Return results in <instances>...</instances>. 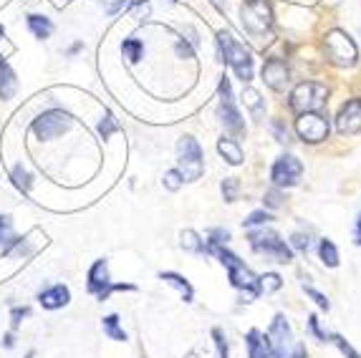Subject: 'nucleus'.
<instances>
[{
  "label": "nucleus",
  "instance_id": "nucleus-1",
  "mask_svg": "<svg viewBox=\"0 0 361 358\" xmlns=\"http://www.w3.org/2000/svg\"><path fill=\"white\" fill-rule=\"evenodd\" d=\"M212 255L220 257V263L228 268L230 283H233V288L243 290V298H245V303H253V300L260 295L258 278L253 275V270L247 268V265L243 263V260L235 255V252L225 250V247H215V252H212Z\"/></svg>",
  "mask_w": 361,
  "mask_h": 358
},
{
  "label": "nucleus",
  "instance_id": "nucleus-2",
  "mask_svg": "<svg viewBox=\"0 0 361 358\" xmlns=\"http://www.w3.org/2000/svg\"><path fill=\"white\" fill-rule=\"evenodd\" d=\"M217 46L223 51V61H228L230 68H233L235 76L240 78L243 84L253 81V54H250L243 43L235 41L233 33L220 30V33H217Z\"/></svg>",
  "mask_w": 361,
  "mask_h": 358
},
{
  "label": "nucleus",
  "instance_id": "nucleus-3",
  "mask_svg": "<svg viewBox=\"0 0 361 358\" xmlns=\"http://www.w3.org/2000/svg\"><path fill=\"white\" fill-rule=\"evenodd\" d=\"M247 242H250V247H253L255 252L273 257L276 263L286 265L293 260V250L286 245V240L281 237L276 230H271V227L263 225L260 230H250V233H247Z\"/></svg>",
  "mask_w": 361,
  "mask_h": 358
},
{
  "label": "nucleus",
  "instance_id": "nucleus-4",
  "mask_svg": "<svg viewBox=\"0 0 361 358\" xmlns=\"http://www.w3.org/2000/svg\"><path fill=\"white\" fill-rule=\"evenodd\" d=\"M177 172L182 174L185 182H197L205 172V161H202V149L195 137L185 134L177 142Z\"/></svg>",
  "mask_w": 361,
  "mask_h": 358
},
{
  "label": "nucleus",
  "instance_id": "nucleus-5",
  "mask_svg": "<svg viewBox=\"0 0 361 358\" xmlns=\"http://www.w3.org/2000/svg\"><path fill=\"white\" fill-rule=\"evenodd\" d=\"M326 96L329 89L324 84H316V81H303L290 91V109H293L298 116L301 113H321V109L326 106Z\"/></svg>",
  "mask_w": 361,
  "mask_h": 358
},
{
  "label": "nucleus",
  "instance_id": "nucleus-6",
  "mask_svg": "<svg viewBox=\"0 0 361 358\" xmlns=\"http://www.w3.org/2000/svg\"><path fill=\"white\" fill-rule=\"evenodd\" d=\"M73 119L71 113L63 111V109H49V111L38 113L33 124H30V132L36 134V139L41 142H51V139H59L61 134H66L71 129Z\"/></svg>",
  "mask_w": 361,
  "mask_h": 358
},
{
  "label": "nucleus",
  "instance_id": "nucleus-7",
  "mask_svg": "<svg viewBox=\"0 0 361 358\" xmlns=\"http://www.w3.org/2000/svg\"><path fill=\"white\" fill-rule=\"evenodd\" d=\"M240 20L243 28L250 36H265L273 25V8L268 0H247L240 8Z\"/></svg>",
  "mask_w": 361,
  "mask_h": 358
},
{
  "label": "nucleus",
  "instance_id": "nucleus-8",
  "mask_svg": "<svg viewBox=\"0 0 361 358\" xmlns=\"http://www.w3.org/2000/svg\"><path fill=\"white\" fill-rule=\"evenodd\" d=\"M326 56H329L331 63H336V66L349 68V66H354L356 58H359V48L351 41V36H346L343 30L336 28L326 33Z\"/></svg>",
  "mask_w": 361,
  "mask_h": 358
},
{
  "label": "nucleus",
  "instance_id": "nucleus-9",
  "mask_svg": "<svg viewBox=\"0 0 361 358\" xmlns=\"http://www.w3.org/2000/svg\"><path fill=\"white\" fill-rule=\"evenodd\" d=\"M220 106H217V116H220V121H223V126L228 129L230 134H235V137H240V134H245V121H243L240 111H238V106H235V99H233V89H230V78L223 76L220 78Z\"/></svg>",
  "mask_w": 361,
  "mask_h": 358
},
{
  "label": "nucleus",
  "instance_id": "nucleus-10",
  "mask_svg": "<svg viewBox=\"0 0 361 358\" xmlns=\"http://www.w3.org/2000/svg\"><path fill=\"white\" fill-rule=\"evenodd\" d=\"M268 346H271V358H290V343H293V331H290L288 321H286L283 313H278L271 323V331L265 335Z\"/></svg>",
  "mask_w": 361,
  "mask_h": 358
},
{
  "label": "nucleus",
  "instance_id": "nucleus-11",
  "mask_svg": "<svg viewBox=\"0 0 361 358\" xmlns=\"http://www.w3.org/2000/svg\"><path fill=\"white\" fill-rule=\"evenodd\" d=\"M301 174H303V164L295 159L293 154H281L271 169V179L278 190H281V187H295L298 179H301Z\"/></svg>",
  "mask_w": 361,
  "mask_h": 358
},
{
  "label": "nucleus",
  "instance_id": "nucleus-12",
  "mask_svg": "<svg viewBox=\"0 0 361 358\" xmlns=\"http://www.w3.org/2000/svg\"><path fill=\"white\" fill-rule=\"evenodd\" d=\"M295 132L303 142L308 144H319L324 139H329V121L321 113H301L295 119Z\"/></svg>",
  "mask_w": 361,
  "mask_h": 358
},
{
  "label": "nucleus",
  "instance_id": "nucleus-13",
  "mask_svg": "<svg viewBox=\"0 0 361 358\" xmlns=\"http://www.w3.org/2000/svg\"><path fill=\"white\" fill-rule=\"evenodd\" d=\"M86 288H89L91 295H97L99 300H106L109 292L114 290V285H111V278H109V263H106V257L97 260V263H94L89 268V283H86Z\"/></svg>",
  "mask_w": 361,
  "mask_h": 358
},
{
  "label": "nucleus",
  "instance_id": "nucleus-14",
  "mask_svg": "<svg viewBox=\"0 0 361 358\" xmlns=\"http://www.w3.org/2000/svg\"><path fill=\"white\" fill-rule=\"evenodd\" d=\"M338 134H359L361 132V99H351L341 106L336 116Z\"/></svg>",
  "mask_w": 361,
  "mask_h": 358
},
{
  "label": "nucleus",
  "instance_id": "nucleus-15",
  "mask_svg": "<svg viewBox=\"0 0 361 358\" xmlns=\"http://www.w3.org/2000/svg\"><path fill=\"white\" fill-rule=\"evenodd\" d=\"M263 81L271 86L273 91H283L290 81V71L286 66V61L281 58H268L263 66Z\"/></svg>",
  "mask_w": 361,
  "mask_h": 358
},
{
  "label": "nucleus",
  "instance_id": "nucleus-16",
  "mask_svg": "<svg viewBox=\"0 0 361 358\" xmlns=\"http://www.w3.org/2000/svg\"><path fill=\"white\" fill-rule=\"evenodd\" d=\"M38 303L46 308V311H59V308H66L71 303V290L66 285H51L46 290L38 292Z\"/></svg>",
  "mask_w": 361,
  "mask_h": 358
},
{
  "label": "nucleus",
  "instance_id": "nucleus-17",
  "mask_svg": "<svg viewBox=\"0 0 361 358\" xmlns=\"http://www.w3.org/2000/svg\"><path fill=\"white\" fill-rule=\"evenodd\" d=\"M18 91V78L8 63H0V99L3 101H11L13 96Z\"/></svg>",
  "mask_w": 361,
  "mask_h": 358
},
{
  "label": "nucleus",
  "instance_id": "nucleus-18",
  "mask_svg": "<svg viewBox=\"0 0 361 358\" xmlns=\"http://www.w3.org/2000/svg\"><path fill=\"white\" fill-rule=\"evenodd\" d=\"M245 343H247V358H271V346H268V340H265L255 328L247 331Z\"/></svg>",
  "mask_w": 361,
  "mask_h": 358
},
{
  "label": "nucleus",
  "instance_id": "nucleus-19",
  "mask_svg": "<svg viewBox=\"0 0 361 358\" xmlns=\"http://www.w3.org/2000/svg\"><path fill=\"white\" fill-rule=\"evenodd\" d=\"M25 23H28V30L38 38V41H46V38H51V33H54V23H51V18L38 16V13H30Z\"/></svg>",
  "mask_w": 361,
  "mask_h": 358
},
{
  "label": "nucleus",
  "instance_id": "nucleus-20",
  "mask_svg": "<svg viewBox=\"0 0 361 358\" xmlns=\"http://www.w3.org/2000/svg\"><path fill=\"white\" fill-rule=\"evenodd\" d=\"M217 152H220V154L225 156V161H228V164H233V167L243 164V149H240V144L235 142V139L223 137L220 142H217Z\"/></svg>",
  "mask_w": 361,
  "mask_h": 358
},
{
  "label": "nucleus",
  "instance_id": "nucleus-21",
  "mask_svg": "<svg viewBox=\"0 0 361 358\" xmlns=\"http://www.w3.org/2000/svg\"><path fill=\"white\" fill-rule=\"evenodd\" d=\"M159 280H164V283H169L172 288H177L185 303H192L195 290H192V285H190V283L182 278V275H177V273H159Z\"/></svg>",
  "mask_w": 361,
  "mask_h": 358
},
{
  "label": "nucleus",
  "instance_id": "nucleus-22",
  "mask_svg": "<svg viewBox=\"0 0 361 358\" xmlns=\"http://www.w3.org/2000/svg\"><path fill=\"white\" fill-rule=\"evenodd\" d=\"M121 56H124L129 63H139V61L145 58V43L139 41V38H124V43H121Z\"/></svg>",
  "mask_w": 361,
  "mask_h": 358
},
{
  "label": "nucleus",
  "instance_id": "nucleus-23",
  "mask_svg": "<svg viewBox=\"0 0 361 358\" xmlns=\"http://www.w3.org/2000/svg\"><path fill=\"white\" fill-rule=\"evenodd\" d=\"M180 245H182V250L195 252V255H202V252H205V240H200V235L195 233V230H182Z\"/></svg>",
  "mask_w": 361,
  "mask_h": 358
},
{
  "label": "nucleus",
  "instance_id": "nucleus-24",
  "mask_svg": "<svg viewBox=\"0 0 361 358\" xmlns=\"http://www.w3.org/2000/svg\"><path fill=\"white\" fill-rule=\"evenodd\" d=\"M11 179H13V185L18 187V190L23 192V195H28L30 187H33V174H30L28 169L23 167V164H16V167H13Z\"/></svg>",
  "mask_w": 361,
  "mask_h": 358
},
{
  "label": "nucleus",
  "instance_id": "nucleus-25",
  "mask_svg": "<svg viewBox=\"0 0 361 358\" xmlns=\"http://www.w3.org/2000/svg\"><path fill=\"white\" fill-rule=\"evenodd\" d=\"M102 328H104V333H106L111 340H121V343L127 340V333H124V331L119 328V316H116V313H111V316L104 318V321H102Z\"/></svg>",
  "mask_w": 361,
  "mask_h": 358
},
{
  "label": "nucleus",
  "instance_id": "nucleus-26",
  "mask_svg": "<svg viewBox=\"0 0 361 358\" xmlns=\"http://www.w3.org/2000/svg\"><path fill=\"white\" fill-rule=\"evenodd\" d=\"M319 255H321V263H324L326 268H336V265H338V250H336V245H334L331 240H321Z\"/></svg>",
  "mask_w": 361,
  "mask_h": 358
},
{
  "label": "nucleus",
  "instance_id": "nucleus-27",
  "mask_svg": "<svg viewBox=\"0 0 361 358\" xmlns=\"http://www.w3.org/2000/svg\"><path fill=\"white\" fill-rule=\"evenodd\" d=\"M243 101H245V106L250 109V111L255 113V116H260L263 113V109H265V104H263V99H260V94L255 89H243Z\"/></svg>",
  "mask_w": 361,
  "mask_h": 358
},
{
  "label": "nucleus",
  "instance_id": "nucleus-28",
  "mask_svg": "<svg viewBox=\"0 0 361 358\" xmlns=\"http://www.w3.org/2000/svg\"><path fill=\"white\" fill-rule=\"evenodd\" d=\"M281 285H283V280H281V275L278 273H265L258 278L260 292H276V290H281Z\"/></svg>",
  "mask_w": 361,
  "mask_h": 358
},
{
  "label": "nucleus",
  "instance_id": "nucleus-29",
  "mask_svg": "<svg viewBox=\"0 0 361 358\" xmlns=\"http://www.w3.org/2000/svg\"><path fill=\"white\" fill-rule=\"evenodd\" d=\"M13 240H16V233H13V217L0 215V247H8Z\"/></svg>",
  "mask_w": 361,
  "mask_h": 358
},
{
  "label": "nucleus",
  "instance_id": "nucleus-30",
  "mask_svg": "<svg viewBox=\"0 0 361 358\" xmlns=\"http://www.w3.org/2000/svg\"><path fill=\"white\" fill-rule=\"evenodd\" d=\"M273 217H271V212H265V209H255V212H250L247 215V220L243 222V225L247 227V230H253V227H263V225H268Z\"/></svg>",
  "mask_w": 361,
  "mask_h": 358
},
{
  "label": "nucleus",
  "instance_id": "nucleus-31",
  "mask_svg": "<svg viewBox=\"0 0 361 358\" xmlns=\"http://www.w3.org/2000/svg\"><path fill=\"white\" fill-rule=\"evenodd\" d=\"M220 190H223L225 202H235V199H238V190H240V182H238L235 177H228V179H223Z\"/></svg>",
  "mask_w": 361,
  "mask_h": 358
},
{
  "label": "nucleus",
  "instance_id": "nucleus-32",
  "mask_svg": "<svg viewBox=\"0 0 361 358\" xmlns=\"http://www.w3.org/2000/svg\"><path fill=\"white\" fill-rule=\"evenodd\" d=\"M114 132H116V119H114V113L106 111V116H104V119L99 121V137H102V139H109Z\"/></svg>",
  "mask_w": 361,
  "mask_h": 358
},
{
  "label": "nucleus",
  "instance_id": "nucleus-33",
  "mask_svg": "<svg viewBox=\"0 0 361 358\" xmlns=\"http://www.w3.org/2000/svg\"><path fill=\"white\" fill-rule=\"evenodd\" d=\"M162 182H164V187H167L169 192H177L182 187V182H185V179H182V174L177 172V169H169V172L164 174Z\"/></svg>",
  "mask_w": 361,
  "mask_h": 358
},
{
  "label": "nucleus",
  "instance_id": "nucleus-34",
  "mask_svg": "<svg viewBox=\"0 0 361 358\" xmlns=\"http://www.w3.org/2000/svg\"><path fill=\"white\" fill-rule=\"evenodd\" d=\"M290 247H293V250H298V252H308V250H311V237H308V235H303V233H295L293 237H290Z\"/></svg>",
  "mask_w": 361,
  "mask_h": 358
},
{
  "label": "nucleus",
  "instance_id": "nucleus-35",
  "mask_svg": "<svg viewBox=\"0 0 361 358\" xmlns=\"http://www.w3.org/2000/svg\"><path fill=\"white\" fill-rule=\"evenodd\" d=\"M303 290H306V295H311V298L316 300V305H319V308H324V311H329V308H331V303H329V298H326L324 292L316 290V288L303 285Z\"/></svg>",
  "mask_w": 361,
  "mask_h": 358
},
{
  "label": "nucleus",
  "instance_id": "nucleus-36",
  "mask_svg": "<svg viewBox=\"0 0 361 358\" xmlns=\"http://www.w3.org/2000/svg\"><path fill=\"white\" fill-rule=\"evenodd\" d=\"M212 338H215L217 358H228V343H225V335L220 328H212Z\"/></svg>",
  "mask_w": 361,
  "mask_h": 358
},
{
  "label": "nucleus",
  "instance_id": "nucleus-37",
  "mask_svg": "<svg viewBox=\"0 0 361 358\" xmlns=\"http://www.w3.org/2000/svg\"><path fill=\"white\" fill-rule=\"evenodd\" d=\"M30 316V308L28 305H18V308H13L11 311V326L13 328H18L20 323H23V318Z\"/></svg>",
  "mask_w": 361,
  "mask_h": 358
},
{
  "label": "nucleus",
  "instance_id": "nucleus-38",
  "mask_svg": "<svg viewBox=\"0 0 361 358\" xmlns=\"http://www.w3.org/2000/svg\"><path fill=\"white\" fill-rule=\"evenodd\" d=\"M331 343H336V346L341 348V353H343V356H346V358H361L359 353H356L354 348H351L349 343H346V340L341 338V335H331Z\"/></svg>",
  "mask_w": 361,
  "mask_h": 358
},
{
  "label": "nucleus",
  "instance_id": "nucleus-39",
  "mask_svg": "<svg viewBox=\"0 0 361 358\" xmlns=\"http://www.w3.org/2000/svg\"><path fill=\"white\" fill-rule=\"evenodd\" d=\"M263 202L268 204L271 209H276V207H281V204H283V195H281V192H278V187H276V190L265 192V199H263Z\"/></svg>",
  "mask_w": 361,
  "mask_h": 358
},
{
  "label": "nucleus",
  "instance_id": "nucleus-40",
  "mask_svg": "<svg viewBox=\"0 0 361 358\" xmlns=\"http://www.w3.org/2000/svg\"><path fill=\"white\" fill-rule=\"evenodd\" d=\"M308 326H311L313 335H316V338H319V340H329V338H331V335H329V333H324V331L319 328V318H316V316H311V318H308Z\"/></svg>",
  "mask_w": 361,
  "mask_h": 358
},
{
  "label": "nucleus",
  "instance_id": "nucleus-41",
  "mask_svg": "<svg viewBox=\"0 0 361 358\" xmlns=\"http://www.w3.org/2000/svg\"><path fill=\"white\" fill-rule=\"evenodd\" d=\"M129 6H132L129 0H114V3H109V6H106V13H109V16H116V13L124 11V8H129Z\"/></svg>",
  "mask_w": 361,
  "mask_h": 358
},
{
  "label": "nucleus",
  "instance_id": "nucleus-42",
  "mask_svg": "<svg viewBox=\"0 0 361 358\" xmlns=\"http://www.w3.org/2000/svg\"><path fill=\"white\" fill-rule=\"evenodd\" d=\"M177 56H180V58H192V56H195V48L187 46L185 38H182V41L177 43Z\"/></svg>",
  "mask_w": 361,
  "mask_h": 358
},
{
  "label": "nucleus",
  "instance_id": "nucleus-43",
  "mask_svg": "<svg viewBox=\"0 0 361 358\" xmlns=\"http://www.w3.org/2000/svg\"><path fill=\"white\" fill-rule=\"evenodd\" d=\"M273 132H276L278 142H288V132L283 129V124H281V121H273Z\"/></svg>",
  "mask_w": 361,
  "mask_h": 358
},
{
  "label": "nucleus",
  "instance_id": "nucleus-44",
  "mask_svg": "<svg viewBox=\"0 0 361 358\" xmlns=\"http://www.w3.org/2000/svg\"><path fill=\"white\" fill-rule=\"evenodd\" d=\"M354 242H356V245H361V212H359V217H356V227H354Z\"/></svg>",
  "mask_w": 361,
  "mask_h": 358
},
{
  "label": "nucleus",
  "instance_id": "nucleus-45",
  "mask_svg": "<svg viewBox=\"0 0 361 358\" xmlns=\"http://www.w3.org/2000/svg\"><path fill=\"white\" fill-rule=\"evenodd\" d=\"M3 346H6V348H16V335L6 333V338H3Z\"/></svg>",
  "mask_w": 361,
  "mask_h": 358
},
{
  "label": "nucleus",
  "instance_id": "nucleus-46",
  "mask_svg": "<svg viewBox=\"0 0 361 358\" xmlns=\"http://www.w3.org/2000/svg\"><path fill=\"white\" fill-rule=\"evenodd\" d=\"M81 48H84V43H81V41H76V43H73L71 48H68V56H76L78 51H81Z\"/></svg>",
  "mask_w": 361,
  "mask_h": 358
},
{
  "label": "nucleus",
  "instance_id": "nucleus-47",
  "mask_svg": "<svg viewBox=\"0 0 361 358\" xmlns=\"http://www.w3.org/2000/svg\"><path fill=\"white\" fill-rule=\"evenodd\" d=\"M212 6H217V8H220V11H223V8H225V6H223V0H212Z\"/></svg>",
  "mask_w": 361,
  "mask_h": 358
},
{
  "label": "nucleus",
  "instance_id": "nucleus-48",
  "mask_svg": "<svg viewBox=\"0 0 361 358\" xmlns=\"http://www.w3.org/2000/svg\"><path fill=\"white\" fill-rule=\"evenodd\" d=\"M3 38H6V28H3V25H0V41H3Z\"/></svg>",
  "mask_w": 361,
  "mask_h": 358
},
{
  "label": "nucleus",
  "instance_id": "nucleus-49",
  "mask_svg": "<svg viewBox=\"0 0 361 358\" xmlns=\"http://www.w3.org/2000/svg\"><path fill=\"white\" fill-rule=\"evenodd\" d=\"M33 356H36V353H33V351H28V353H25V358H33Z\"/></svg>",
  "mask_w": 361,
  "mask_h": 358
},
{
  "label": "nucleus",
  "instance_id": "nucleus-50",
  "mask_svg": "<svg viewBox=\"0 0 361 358\" xmlns=\"http://www.w3.org/2000/svg\"><path fill=\"white\" fill-rule=\"evenodd\" d=\"M187 358H197V356H195V353H187Z\"/></svg>",
  "mask_w": 361,
  "mask_h": 358
}]
</instances>
